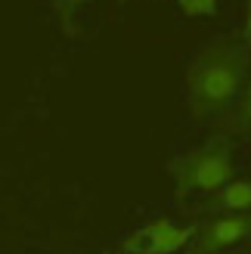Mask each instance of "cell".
<instances>
[{
	"instance_id": "1",
	"label": "cell",
	"mask_w": 251,
	"mask_h": 254,
	"mask_svg": "<svg viewBox=\"0 0 251 254\" xmlns=\"http://www.w3.org/2000/svg\"><path fill=\"white\" fill-rule=\"evenodd\" d=\"M245 56L233 44H211L186 68V103L202 121L223 112L242 90Z\"/></svg>"
},
{
	"instance_id": "2",
	"label": "cell",
	"mask_w": 251,
	"mask_h": 254,
	"mask_svg": "<svg viewBox=\"0 0 251 254\" xmlns=\"http://www.w3.org/2000/svg\"><path fill=\"white\" fill-rule=\"evenodd\" d=\"M171 177L177 180V192H217L233 177V158L227 149H195L183 152L171 161Z\"/></svg>"
},
{
	"instance_id": "3",
	"label": "cell",
	"mask_w": 251,
	"mask_h": 254,
	"mask_svg": "<svg viewBox=\"0 0 251 254\" xmlns=\"http://www.w3.org/2000/svg\"><path fill=\"white\" fill-rule=\"evenodd\" d=\"M192 233H195L192 226H177L168 217H155L124 239V251H130V254H177L192 239Z\"/></svg>"
},
{
	"instance_id": "4",
	"label": "cell",
	"mask_w": 251,
	"mask_h": 254,
	"mask_svg": "<svg viewBox=\"0 0 251 254\" xmlns=\"http://www.w3.org/2000/svg\"><path fill=\"white\" fill-rule=\"evenodd\" d=\"M248 233H251L248 211H227V214H220V217L205 223L198 248L208 251V254L211 251H223V248H230V245H239Z\"/></svg>"
},
{
	"instance_id": "5",
	"label": "cell",
	"mask_w": 251,
	"mask_h": 254,
	"mask_svg": "<svg viewBox=\"0 0 251 254\" xmlns=\"http://www.w3.org/2000/svg\"><path fill=\"white\" fill-rule=\"evenodd\" d=\"M217 192L223 211H251V180H233L230 177Z\"/></svg>"
},
{
	"instance_id": "6",
	"label": "cell",
	"mask_w": 251,
	"mask_h": 254,
	"mask_svg": "<svg viewBox=\"0 0 251 254\" xmlns=\"http://www.w3.org/2000/svg\"><path fill=\"white\" fill-rule=\"evenodd\" d=\"M177 6L183 16H214L217 12V0H177Z\"/></svg>"
},
{
	"instance_id": "7",
	"label": "cell",
	"mask_w": 251,
	"mask_h": 254,
	"mask_svg": "<svg viewBox=\"0 0 251 254\" xmlns=\"http://www.w3.org/2000/svg\"><path fill=\"white\" fill-rule=\"evenodd\" d=\"M242 121H245V130H251V87L245 90V99H242Z\"/></svg>"
},
{
	"instance_id": "8",
	"label": "cell",
	"mask_w": 251,
	"mask_h": 254,
	"mask_svg": "<svg viewBox=\"0 0 251 254\" xmlns=\"http://www.w3.org/2000/svg\"><path fill=\"white\" fill-rule=\"evenodd\" d=\"M245 37H248V44H251V0H248V16H245Z\"/></svg>"
},
{
	"instance_id": "9",
	"label": "cell",
	"mask_w": 251,
	"mask_h": 254,
	"mask_svg": "<svg viewBox=\"0 0 251 254\" xmlns=\"http://www.w3.org/2000/svg\"><path fill=\"white\" fill-rule=\"evenodd\" d=\"M74 3H84V0H74Z\"/></svg>"
}]
</instances>
